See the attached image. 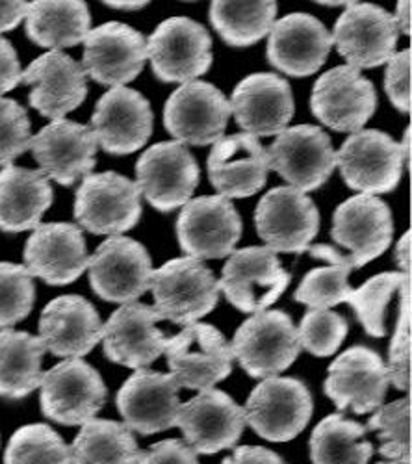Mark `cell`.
<instances>
[{
  "mask_svg": "<svg viewBox=\"0 0 412 464\" xmlns=\"http://www.w3.org/2000/svg\"><path fill=\"white\" fill-rule=\"evenodd\" d=\"M164 355L178 386L190 391L214 389V384L231 375L235 361L223 333L199 322L168 338Z\"/></svg>",
  "mask_w": 412,
  "mask_h": 464,
  "instance_id": "5b68a950",
  "label": "cell"
},
{
  "mask_svg": "<svg viewBox=\"0 0 412 464\" xmlns=\"http://www.w3.org/2000/svg\"><path fill=\"white\" fill-rule=\"evenodd\" d=\"M245 411L229 394L216 389L201 391L180 405L177 428L196 453L212 455L233 448L245 430Z\"/></svg>",
  "mask_w": 412,
  "mask_h": 464,
  "instance_id": "44dd1931",
  "label": "cell"
},
{
  "mask_svg": "<svg viewBox=\"0 0 412 464\" xmlns=\"http://www.w3.org/2000/svg\"><path fill=\"white\" fill-rule=\"evenodd\" d=\"M139 464H199L197 453L182 440L169 439L149 448Z\"/></svg>",
  "mask_w": 412,
  "mask_h": 464,
  "instance_id": "7dc6e473",
  "label": "cell"
},
{
  "mask_svg": "<svg viewBox=\"0 0 412 464\" xmlns=\"http://www.w3.org/2000/svg\"><path fill=\"white\" fill-rule=\"evenodd\" d=\"M331 37L350 67L371 69L388 63L396 54L399 28L385 8L353 3L336 19Z\"/></svg>",
  "mask_w": 412,
  "mask_h": 464,
  "instance_id": "ac0fdd59",
  "label": "cell"
},
{
  "mask_svg": "<svg viewBox=\"0 0 412 464\" xmlns=\"http://www.w3.org/2000/svg\"><path fill=\"white\" fill-rule=\"evenodd\" d=\"M97 147V138L90 127L69 120L49 123L30 141L40 171L62 186H72L93 171Z\"/></svg>",
  "mask_w": 412,
  "mask_h": 464,
  "instance_id": "cb8c5ba5",
  "label": "cell"
},
{
  "mask_svg": "<svg viewBox=\"0 0 412 464\" xmlns=\"http://www.w3.org/2000/svg\"><path fill=\"white\" fill-rule=\"evenodd\" d=\"M23 258L28 274L49 286L74 283L90 262L81 227L63 221L37 225L26 240Z\"/></svg>",
  "mask_w": 412,
  "mask_h": 464,
  "instance_id": "ffe728a7",
  "label": "cell"
},
{
  "mask_svg": "<svg viewBox=\"0 0 412 464\" xmlns=\"http://www.w3.org/2000/svg\"><path fill=\"white\" fill-rule=\"evenodd\" d=\"M323 382L325 394L340 411L355 414L378 411L388 392V370L378 352L366 345H353L329 366Z\"/></svg>",
  "mask_w": 412,
  "mask_h": 464,
  "instance_id": "d6986e66",
  "label": "cell"
},
{
  "mask_svg": "<svg viewBox=\"0 0 412 464\" xmlns=\"http://www.w3.org/2000/svg\"><path fill=\"white\" fill-rule=\"evenodd\" d=\"M40 336L24 331H0V398L23 400L40 389L45 357Z\"/></svg>",
  "mask_w": 412,
  "mask_h": 464,
  "instance_id": "836d02e7",
  "label": "cell"
},
{
  "mask_svg": "<svg viewBox=\"0 0 412 464\" xmlns=\"http://www.w3.org/2000/svg\"><path fill=\"white\" fill-rule=\"evenodd\" d=\"M151 290L157 311L177 325L196 324L210 314L219 301L212 269L190 256L169 260L153 272Z\"/></svg>",
  "mask_w": 412,
  "mask_h": 464,
  "instance_id": "7a4b0ae2",
  "label": "cell"
},
{
  "mask_svg": "<svg viewBox=\"0 0 412 464\" xmlns=\"http://www.w3.org/2000/svg\"><path fill=\"white\" fill-rule=\"evenodd\" d=\"M102 5H106V6H108V8H111V10L136 12V10L145 8L149 3H147V0H143V3H114V0H106V3H102Z\"/></svg>",
  "mask_w": 412,
  "mask_h": 464,
  "instance_id": "db71d44e",
  "label": "cell"
},
{
  "mask_svg": "<svg viewBox=\"0 0 412 464\" xmlns=\"http://www.w3.org/2000/svg\"><path fill=\"white\" fill-rule=\"evenodd\" d=\"M231 110L236 123L254 138L279 136L293 118L295 102L286 79L275 72H254L235 88Z\"/></svg>",
  "mask_w": 412,
  "mask_h": 464,
  "instance_id": "83f0119b",
  "label": "cell"
},
{
  "mask_svg": "<svg viewBox=\"0 0 412 464\" xmlns=\"http://www.w3.org/2000/svg\"><path fill=\"white\" fill-rule=\"evenodd\" d=\"M336 166L351 189L366 196L390 193L403 173L401 147L387 132L362 129L336 150Z\"/></svg>",
  "mask_w": 412,
  "mask_h": 464,
  "instance_id": "7c38bea8",
  "label": "cell"
},
{
  "mask_svg": "<svg viewBox=\"0 0 412 464\" xmlns=\"http://www.w3.org/2000/svg\"><path fill=\"white\" fill-rule=\"evenodd\" d=\"M350 331L348 320L325 308H311L297 329L299 345L314 357H331L339 352Z\"/></svg>",
  "mask_w": 412,
  "mask_h": 464,
  "instance_id": "7bdbcfd3",
  "label": "cell"
},
{
  "mask_svg": "<svg viewBox=\"0 0 412 464\" xmlns=\"http://www.w3.org/2000/svg\"><path fill=\"white\" fill-rule=\"evenodd\" d=\"M180 386L173 375L139 368L120 389L116 403L130 431L143 437L168 431L177 425Z\"/></svg>",
  "mask_w": 412,
  "mask_h": 464,
  "instance_id": "603a6c76",
  "label": "cell"
},
{
  "mask_svg": "<svg viewBox=\"0 0 412 464\" xmlns=\"http://www.w3.org/2000/svg\"><path fill=\"white\" fill-rule=\"evenodd\" d=\"M141 193L130 179L116 173H90L74 199V219L91 235L120 237L141 218Z\"/></svg>",
  "mask_w": 412,
  "mask_h": 464,
  "instance_id": "8992f818",
  "label": "cell"
},
{
  "mask_svg": "<svg viewBox=\"0 0 412 464\" xmlns=\"http://www.w3.org/2000/svg\"><path fill=\"white\" fill-rule=\"evenodd\" d=\"M268 168L277 171L290 188L314 191L336 168V150L327 132L316 125H297L283 130L266 149Z\"/></svg>",
  "mask_w": 412,
  "mask_h": 464,
  "instance_id": "4fadbf2b",
  "label": "cell"
},
{
  "mask_svg": "<svg viewBox=\"0 0 412 464\" xmlns=\"http://www.w3.org/2000/svg\"><path fill=\"white\" fill-rule=\"evenodd\" d=\"M32 130L26 110L14 99L0 97V168L10 166L30 149Z\"/></svg>",
  "mask_w": 412,
  "mask_h": 464,
  "instance_id": "f6af8a7d",
  "label": "cell"
},
{
  "mask_svg": "<svg viewBox=\"0 0 412 464\" xmlns=\"http://www.w3.org/2000/svg\"><path fill=\"white\" fill-rule=\"evenodd\" d=\"M314 118L336 132H359L378 110V92L359 69L332 67L316 81L311 95Z\"/></svg>",
  "mask_w": 412,
  "mask_h": 464,
  "instance_id": "5bb4252c",
  "label": "cell"
},
{
  "mask_svg": "<svg viewBox=\"0 0 412 464\" xmlns=\"http://www.w3.org/2000/svg\"><path fill=\"white\" fill-rule=\"evenodd\" d=\"M221 464H284L283 457L273 450L262 446H240L233 457L223 459Z\"/></svg>",
  "mask_w": 412,
  "mask_h": 464,
  "instance_id": "681fc988",
  "label": "cell"
},
{
  "mask_svg": "<svg viewBox=\"0 0 412 464\" xmlns=\"http://www.w3.org/2000/svg\"><path fill=\"white\" fill-rule=\"evenodd\" d=\"M242 218L221 196H203L186 203L177 219L180 249L190 258H225L242 238Z\"/></svg>",
  "mask_w": 412,
  "mask_h": 464,
  "instance_id": "9a60e30c",
  "label": "cell"
},
{
  "mask_svg": "<svg viewBox=\"0 0 412 464\" xmlns=\"http://www.w3.org/2000/svg\"><path fill=\"white\" fill-rule=\"evenodd\" d=\"M394 19H396V24H398L399 32L410 35V3H408V0H407V3H405V0H399Z\"/></svg>",
  "mask_w": 412,
  "mask_h": 464,
  "instance_id": "f5cc1de1",
  "label": "cell"
},
{
  "mask_svg": "<svg viewBox=\"0 0 412 464\" xmlns=\"http://www.w3.org/2000/svg\"><path fill=\"white\" fill-rule=\"evenodd\" d=\"M136 186L158 212H173L190 201L201 171L194 154L178 141L149 147L136 162Z\"/></svg>",
  "mask_w": 412,
  "mask_h": 464,
  "instance_id": "9c48e42d",
  "label": "cell"
},
{
  "mask_svg": "<svg viewBox=\"0 0 412 464\" xmlns=\"http://www.w3.org/2000/svg\"><path fill=\"white\" fill-rule=\"evenodd\" d=\"M410 49L396 53L385 72V90L394 104L403 113H410Z\"/></svg>",
  "mask_w": 412,
  "mask_h": 464,
  "instance_id": "bcb514c9",
  "label": "cell"
},
{
  "mask_svg": "<svg viewBox=\"0 0 412 464\" xmlns=\"http://www.w3.org/2000/svg\"><path fill=\"white\" fill-rule=\"evenodd\" d=\"M147 58L162 82L188 84L212 65V37L190 17H169L147 40Z\"/></svg>",
  "mask_w": 412,
  "mask_h": 464,
  "instance_id": "277c9868",
  "label": "cell"
},
{
  "mask_svg": "<svg viewBox=\"0 0 412 464\" xmlns=\"http://www.w3.org/2000/svg\"><path fill=\"white\" fill-rule=\"evenodd\" d=\"M155 115L136 90L120 86L106 92L91 115V130L104 152L123 157L139 150L153 134Z\"/></svg>",
  "mask_w": 412,
  "mask_h": 464,
  "instance_id": "7402d4cb",
  "label": "cell"
},
{
  "mask_svg": "<svg viewBox=\"0 0 412 464\" xmlns=\"http://www.w3.org/2000/svg\"><path fill=\"white\" fill-rule=\"evenodd\" d=\"M378 464H398V462H378Z\"/></svg>",
  "mask_w": 412,
  "mask_h": 464,
  "instance_id": "6f0895ef",
  "label": "cell"
},
{
  "mask_svg": "<svg viewBox=\"0 0 412 464\" xmlns=\"http://www.w3.org/2000/svg\"><path fill=\"white\" fill-rule=\"evenodd\" d=\"M143 453L125 423L91 418L72 440L71 464H139Z\"/></svg>",
  "mask_w": 412,
  "mask_h": 464,
  "instance_id": "e575fe53",
  "label": "cell"
},
{
  "mask_svg": "<svg viewBox=\"0 0 412 464\" xmlns=\"http://www.w3.org/2000/svg\"><path fill=\"white\" fill-rule=\"evenodd\" d=\"M42 412L62 425H82L106 403V384L101 373L82 359H67L43 373Z\"/></svg>",
  "mask_w": 412,
  "mask_h": 464,
  "instance_id": "30bf717a",
  "label": "cell"
},
{
  "mask_svg": "<svg viewBox=\"0 0 412 464\" xmlns=\"http://www.w3.org/2000/svg\"><path fill=\"white\" fill-rule=\"evenodd\" d=\"M368 430L376 431L381 446L379 453L390 462L410 464V401L408 398L381 405L368 421Z\"/></svg>",
  "mask_w": 412,
  "mask_h": 464,
  "instance_id": "ab89813d",
  "label": "cell"
},
{
  "mask_svg": "<svg viewBox=\"0 0 412 464\" xmlns=\"http://www.w3.org/2000/svg\"><path fill=\"white\" fill-rule=\"evenodd\" d=\"M40 338L54 357L81 359L102 338L97 308L82 295H60L40 316Z\"/></svg>",
  "mask_w": 412,
  "mask_h": 464,
  "instance_id": "4dcf8cb0",
  "label": "cell"
},
{
  "mask_svg": "<svg viewBox=\"0 0 412 464\" xmlns=\"http://www.w3.org/2000/svg\"><path fill=\"white\" fill-rule=\"evenodd\" d=\"M53 196V186L42 171L14 164L3 168L0 169V230H34L51 208Z\"/></svg>",
  "mask_w": 412,
  "mask_h": 464,
  "instance_id": "1f68e13d",
  "label": "cell"
},
{
  "mask_svg": "<svg viewBox=\"0 0 412 464\" xmlns=\"http://www.w3.org/2000/svg\"><path fill=\"white\" fill-rule=\"evenodd\" d=\"M290 279L275 251L253 246L229 255L217 286L240 313L256 314L286 292Z\"/></svg>",
  "mask_w": 412,
  "mask_h": 464,
  "instance_id": "ba28073f",
  "label": "cell"
},
{
  "mask_svg": "<svg viewBox=\"0 0 412 464\" xmlns=\"http://www.w3.org/2000/svg\"><path fill=\"white\" fill-rule=\"evenodd\" d=\"M366 428L342 414L325 416L312 431V464H368L373 444L364 440Z\"/></svg>",
  "mask_w": 412,
  "mask_h": 464,
  "instance_id": "d590c367",
  "label": "cell"
},
{
  "mask_svg": "<svg viewBox=\"0 0 412 464\" xmlns=\"http://www.w3.org/2000/svg\"><path fill=\"white\" fill-rule=\"evenodd\" d=\"M351 269L346 266H327L316 267L303 277L297 286L293 299L311 308H327L348 301L353 288L350 286Z\"/></svg>",
  "mask_w": 412,
  "mask_h": 464,
  "instance_id": "b9f144b4",
  "label": "cell"
},
{
  "mask_svg": "<svg viewBox=\"0 0 412 464\" xmlns=\"http://www.w3.org/2000/svg\"><path fill=\"white\" fill-rule=\"evenodd\" d=\"M147 62V40L129 24L106 23L90 30L84 40L82 69L102 86L132 82Z\"/></svg>",
  "mask_w": 412,
  "mask_h": 464,
  "instance_id": "d4e9b609",
  "label": "cell"
},
{
  "mask_svg": "<svg viewBox=\"0 0 412 464\" xmlns=\"http://www.w3.org/2000/svg\"><path fill=\"white\" fill-rule=\"evenodd\" d=\"M401 304L396 324V333L388 350V379L401 392H408L410 386V288L408 277L401 285Z\"/></svg>",
  "mask_w": 412,
  "mask_h": 464,
  "instance_id": "ee69618b",
  "label": "cell"
},
{
  "mask_svg": "<svg viewBox=\"0 0 412 464\" xmlns=\"http://www.w3.org/2000/svg\"><path fill=\"white\" fill-rule=\"evenodd\" d=\"M394 256H396V264L401 269L399 274L408 276L410 274V232L408 230L399 238Z\"/></svg>",
  "mask_w": 412,
  "mask_h": 464,
  "instance_id": "816d5d0a",
  "label": "cell"
},
{
  "mask_svg": "<svg viewBox=\"0 0 412 464\" xmlns=\"http://www.w3.org/2000/svg\"><path fill=\"white\" fill-rule=\"evenodd\" d=\"M30 3H0V32H10L21 24Z\"/></svg>",
  "mask_w": 412,
  "mask_h": 464,
  "instance_id": "f907efd6",
  "label": "cell"
},
{
  "mask_svg": "<svg viewBox=\"0 0 412 464\" xmlns=\"http://www.w3.org/2000/svg\"><path fill=\"white\" fill-rule=\"evenodd\" d=\"M26 35L43 49L74 47L86 40L91 26V14L82 0L69 3H30L24 17Z\"/></svg>",
  "mask_w": 412,
  "mask_h": 464,
  "instance_id": "d6a6232c",
  "label": "cell"
},
{
  "mask_svg": "<svg viewBox=\"0 0 412 464\" xmlns=\"http://www.w3.org/2000/svg\"><path fill=\"white\" fill-rule=\"evenodd\" d=\"M277 17V3H225L210 5V23L231 47H251L266 37Z\"/></svg>",
  "mask_w": 412,
  "mask_h": 464,
  "instance_id": "8d00e7d4",
  "label": "cell"
},
{
  "mask_svg": "<svg viewBox=\"0 0 412 464\" xmlns=\"http://www.w3.org/2000/svg\"><path fill=\"white\" fill-rule=\"evenodd\" d=\"M268 35V62L293 79L318 72L332 47L329 30L311 14H290L275 21Z\"/></svg>",
  "mask_w": 412,
  "mask_h": 464,
  "instance_id": "f1b7e54d",
  "label": "cell"
},
{
  "mask_svg": "<svg viewBox=\"0 0 412 464\" xmlns=\"http://www.w3.org/2000/svg\"><path fill=\"white\" fill-rule=\"evenodd\" d=\"M162 314L151 304L127 303L102 325V350L108 361L127 366L145 368L153 364L166 350L168 338L157 329Z\"/></svg>",
  "mask_w": 412,
  "mask_h": 464,
  "instance_id": "484cf974",
  "label": "cell"
},
{
  "mask_svg": "<svg viewBox=\"0 0 412 464\" xmlns=\"http://www.w3.org/2000/svg\"><path fill=\"white\" fill-rule=\"evenodd\" d=\"M35 286L21 264L0 262V329L23 322L34 308Z\"/></svg>",
  "mask_w": 412,
  "mask_h": 464,
  "instance_id": "60d3db41",
  "label": "cell"
},
{
  "mask_svg": "<svg viewBox=\"0 0 412 464\" xmlns=\"http://www.w3.org/2000/svg\"><path fill=\"white\" fill-rule=\"evenodd\" d=\"M5 464H71V446L47 423L23 425L6 446Z\"/></svg>",
  "mask_w": 412,
  "mask_h": 464,
  "instance_id": "74e56055",
  "label": "cell"
},
{
  "mask_svg": "<svg viewBox=\"0 0 412 464\" xmlns=\"http://www.w3.org/2000/svg\"><path fill=\"white\" fill-rule=\"evenodd\" d=\"M318 5H321V6H346V8H350L353 3H318Z\"/></svg>",
  "mask_w": 412,
  "mask_h": 464,
  "instance_id": "9f6ffc18",
  "label": "cell"
},
{
  "mask_svg": "<svg viewBox=\"0 0 412 464\" xmlns=\"http://www.w3.org/2000/svg\"><path fill=\"white\" fill-rule=\"evenodd\" d=\"M21 63L14 45L0 35V97L21 84Z\"/></svg>",
  "mask_w": 412,
  "mask_h": 464,
  "instance_id": "c3c4849f",
  "label": "cell"
},
{
  "mask_svg": "<svg viewBox=\"0 0 412 464\" xmlns=\"http://www.w3.org/2000/svg\"><path fill=\"white\" fill-rule=\"evenodd\" d=\"M408 276L399 272H387L368 279L359 290H353L348 303L369 336L383 338L387 334V306L392 295L401 288Z\"/></svg>",
  "mask_w": 412,
  "mask_h": 464,
  "instance_id": "f35d334b",
  "label": "cell"
},
{
  "mask_svg": "<svg viewBox=\"0 0 412 464\" xmlns=\"http://www.w3.org/2000/svg\"><path fill=\"white\" fill-rule=\"evenodd\" d=\"M90 285L108 303H134L151 288L153 262L147 249L127 237H110L90 256Z\"/></svg>",
  "mask_w": 412,
  "mask_h": 464,
  "instance_id": "2e32d148",
  "label": "cell"
},
{
  "mask_svg": "<svg viewBox=\"0 0 412 464\" xmlns=\"http://www.w3.org/2000/svg\"><path fill=\"white\" fill-rule=\"evenodd\" d=\"M392 237L394 219L390 207L376 196L359 193L344 201L332 216L331 238L348 249V255L325 244L312 246L309 251L314 258L327 260L329 264L359 269L381 256L390 247Z\"/></svg>",
  "mask_w": 412,
  "mask_h": 464,
  "instance_id": "6da1fadb",
  "label": "cell"
},
{
  "mask_svg": "<svg viewBox=\"0 0 412 464\" xmlns=\"http://www.w3.org/2000/svg\"><path fill=\"white\" fill-rule=\"evenodd\" d=\"M233 357L253 379L277 377L302 353L297 329L283 311H264L247 318L236 331Z\"/></svg>",
  "mask_w": 412,
  "mask_h": 464,
  "instance_id": "3957f363",
  "label": "cell"
},
{
  "mask_svg": "<svg viewBox=\"0 0 412 464\" xmlns=\"http://www.w3.org/2000/svg\"><path fill=\"white\" fill-rule=\"evenodd\" d=\"M21 84L30 86V106L53 121L77 110L88 97V79L82 65L62 51L35 58L23 72Z\"/></svg>",
  "mask_w": 412,
  "mask_h": 464,
  "instance_id": "4316f807",
  "label": "cell"
},
{
  "mask_svg": "<svg viewBox=\"0 0 412 464\" xmlns=\"http://www.w3.org/2000/svg\"><path fill=\"white\" fill-rule=\"evenodd\" d=\"M231 102L210 82L194 81L175 90L164 106V127L178 141L214 145L227 129Z\"/></svg>",
  "mask_w": 412,
  "mask_h": 464,
  "instance_id": "e0dca14e",
  "label": "cell"
},
{
  "mask_svg": "<svg viewBox=\"0 0 412 464\" xmlns=\"http://www.w3.org/2000/svg\"><path fill=\"white\" fill-rule=\"evenodd\" d=\"M210 184L225 199H245L268 182L266 147L251 134H233L214 143L208 160Z\"/></svg>",
  "mask_w": 412,
  "mask_h": 464,
  "instance_id": "f546056e",
  "label": "cell"
},
{
  "mask_svg": "<svg viewBox=\"0 0 412 464\" xmlns=\"http://www.w3.org/2000/svg\"><path fill=\"white\" fill-rule=\"evenodd\" d=\"M401 157H403V162L407 160V169L410 168V127H407L405 134H403V141H401Z\"/></svg>",
  "mask_w": 412,
  "mask_h": 464,
  "instance_id": "11a10c76",
  "label": "cell"
},
{
  "mask_svg": "<svg viewBox=\"0 0 412 464\" xmlns=\"http://www.w3.org/2000/svg\"><path fill=\"white\" fill-rule=\"evenodd\" d=\"M258 237L275 253H303L320 230V210L303 191L290 186L270 189L254 210Z\"/></svg>",
  "mask_w": 412,
  "mask_h": 464,
  "instance_id": "8fae6325",
  "label": "cell"
},
{
  "mask_svg": "<svg viewBox=\"0 0 412 464\" xmlns=\"http://www.w3.org/2000/svg\"><path fill=\"white\" fill-rule=\"evenodd\" d=\"M245 421L272 442L293 440L312 418V396L307 384L293 377H270L254 386L245 403Z\"/></svg>",
  "mask_w": 412,
  "mask_h": 464,
  "instance_id": "52a82bcc",
  "label": "cell"
}]
</instances>
